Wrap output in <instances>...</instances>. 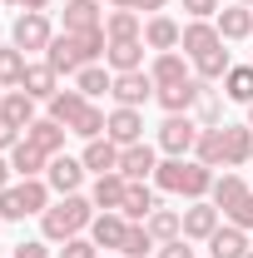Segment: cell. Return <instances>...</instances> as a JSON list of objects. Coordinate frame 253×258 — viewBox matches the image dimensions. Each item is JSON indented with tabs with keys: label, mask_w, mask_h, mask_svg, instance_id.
<instances>
[{
	"label": "cell",
	"mask_w": 253,
	"mask_h": 258,
	"mask_svg": "<svg viewBox=\"0 0 253 258\" xmlns=\"http://www.w3.org/2000/svg\"><path fill=\"white\" fill-rule=\"evenodd\" d=\"M104 129H109V114H104L95 99H90V104L80 109V119L70 124V134H80V139H104Z\"/></svg>",
	"instance_id": "obj_37"
},
{
	"label": "cell",
	"mask_w": 253,
	"mask_h": 258,
	"mask_svg": "<svg viewBox=\"0 0 253 258\" xmlns=\"http://www.w3.org/2000/svg\"><path fill=\"white\" fill-rule=\"evenodd\" d=\"M104 30V5L99 0H65V35Z\"/></svg>",
	"instance_id": "obj_12"
},
{
	"label": "cell",
	"mask_w": 253,
	"mask_h": 258,
	"mask_svg": "<svg viewBox=\"0 0 253 258\" xmlns=\"http://www.w3.org/2000/svg\"><path fill=\"white\" fill-rule=\"evenodd\" d=\"M223 219H228V224H233V228H243V233H248V228H253V194H248V199H243V204H233V209H228Z\"/></svg>",
	"instance_id": "obj_42"
},
{
	"label": "cell",
	"mask_w": 253,
	"mask_h": 258,
	"mask_svg": "<svg viewBox=\"0 0 253 258\" xmlns=\"http://www.w3.org/2000/svg\"><path fill=\"white\" fill-rule=\"evenodd\" d=\"M159 243H154V233L144 224H129V233H124V243H119V253L124 258H144V253H154Z\"/></svg>",
	"instance_id": "obj_38"
},
{
	"label": "cell",
	"mask_w": 253,
	"mask_h": 258,
	"mask_svg": "<svg viewBox=\"0 0 253 258\" xmlns=\"http://www.w3.org/2000/svg\"><path fill=\"white\" fill-rule=\"evenodd\" d=\"M248 129H253V104H248Z\"/></svg>",
	"instance_id": "obj_51"
},
{
	"label": "cell",
	"mask_w": 253,
	"mask_h": 258,
	"mask_svg": "<svg viewBox=\"0 0 253 258\" xmlns=\"http://www.w3.org/2000/svg\"><path fill=\"white\" fill-rule=\"evenodd\" d=\"M184 10H189V20H214L223 5L219 0H184Z\"/></svg>",
	"instance_id": "obj_43"
},
{
	"label": "cell",
	"mask_w": 253,
	"mask_h": 258,
	"mask_svg": "<svg viewBox=\"0 0 253 258\" xmlns=\"http://www.w3.org/2000/svg\"><path fill=\"white\" fill-rule=\"evenodd\" d=\"M134 10H139V15H164L169 0H134Z\"/></svg>",
	"instance_id": "obj_46"
},
{
	"label": "cell",
	"mask_w": 253,
	"mask_h": 258,
	"mask_svg": "<svg viewBox=\"0 0 253 258\" xmlns=\"http://www.w3.org/2000/svg\"><path fill=\"white\" fill-rule=\"evenodd\" d=\"M104 35L109 40H144V15L139 10H104Z\"/></svg>",
	"instance_id": "obj_29"
},
{
	"label": "cell",
	"mask_w": 253,
	"mask_h": 258,
	"mask_svg": "<svg viewBox=\"0 0 253 258\" xmlns=\"http://www.w3.org/2000/svg\"><path fill=\"white\" fill-rule=\"evenodd\" d=\"M214 25H219V35H223V45L228 40H253V5H223L219 15H214Z\"/></svg>",
	"instance_id": "obj_15"
},
{
	"label": "cell",
	"mask_w": 253,
	"mask_h": 258,
	"mask_svg": "<svg viewBox=\"0 0 253 258\" xmlns=\"http://www.w3.org/2000/svg\"><path fill=\"white\" fill-rule=\"evenodd\" d=\"M124 194H129V179L119 169L114 174H95V189H90L95 209H124Z\"/></svg>",
	"instance_id": "obj_26"
},
{
	"label": "cell",
	"mask_w": 253,
	"mask_h": 258,
	"mask_svg": "<svg viewBox=\"0 0 253 258\" xmlns=\"http://www.w3.org/2000/svg\"><path fill=\"white\" fill-rule=\"evenodd\" d=\"M20 139H25V134H20V129L10 124V119H0V154H10V149H15V144H20Z\"/></svg>",
	"instance_id": "obj_45"
},
{
	"label": "cell",
	"mask_w": 253,
	"mask_h": 258,
	"mask_svg": "<svg viewBox=\"0 0 253 258\" xmlns=\"http://www.w3.org/2000/svg\"><path fill=\"white\" fill-rule=\"evenodd\" d=\"M154 169H159V144H124L119 149V174H124L129 184H149L154 179Z\"/></svg>",
	"instance_id": "obj_7"
},
{
	"label": "cell",
	"mask_w": 253,
	"mask_h": 258,
	"mask_svg": "<svg viewBox=\"0 0 253 258\" xmlns=\"http://www.w3.org/2000/svg\"><path fill=\"white\" fill-rule=\"evenodd\" d=\"M248 64H253V55H248Z\"/></svg>",
	"instance_id": "obj_56"
},
{
	"label": "cell",
	"mask_w": 253,
	"mask_h": 258,
	"mask_svg": "<svg viewBox=\"0 0 253 258\" xmlns=\"http://www.w3.org/2000/svg\"><path fill=\"white\" fill-rule=\"evenodd\" d=\"M248 258H253V248H248Z\"/></svg>",
	"instance_id": "obj_57"
},
{
	"label": "cell",
	"mask_w": 253,
	"mask_h": 258,
	"mask_svg": "<svg viewBox=\"0 0 253 258\" xmlns=\"http://www.w3.org/2000/svg\"><path fill=\"white\" fill-rule=\"evenodd\" d=\"M20 90H25L30 99H50V95H60V75H55L45 60H30V64H25V80H20Z\"/></svg>",
	"instance_id": "obj_24"
},
{
	"label": "cell",
	"mask_w": 253,
	"mask_h": 258,
	"mask_svg": "<svg viewBox=\"0 0 253 258\" xmlns=\"http://www.w3.org/2000/svg\"><path fill=\"white\" fill-rule=\"evenodd\" d=\"M124 233H129V219L119 214V209H99L95 224H90V238L99 243V253H119Z\"/></svg>",
	"instance_id": "obj_10"
},
{
	"label": "cell",
	"mask_w": 253,
	"mask_h": 258,
	"mask_svg": "<svg viewBox=\"0 0 253 258\" xmlns=\"http://www.w3.org/2000/svg\"><path fill=\"white\" fill-rule=\"evenodd\" d=\"M10 258H55V248H50V238H20Z\"/></svg>",
	"instance_id": "obj_41"
},
{
	"label": "cell",
	"mask_w": 253,
	"mask_h": 258,
	"mask_svg": "<svg viewBox=\"0 0 253 258\" xmlns=\"http://www.w3.org/2000/svg\"><path fill=\"white\" fill-rule=\"evenodd\" d=\"M80 164H85L90 174H114V169H119V144H114L109 134H104V139H85Z\"/></svg>",
	"instance_id": "obj_20"
},
{
	"label": "cell",
	"mask_w": 253,
	"mask_h": 258,
	"mask_svg": "<svg viewBox=\"0 0 253 258\" xmlns=\"http://www.w3.org/2000/svg\"><path fill=\"white\" fill-rule=\"evenodd\" d=\"M35 104H40V99H30L25 90H5V99H0V119H10V124L25 134V129L40 119V114H35Z\"/></svg>",
	"instance_id": "obj_23"
},
{
	"label": "cell",
	"mask_w": 253,
	"mask_h": 258,
	"mask_svg": "<svg viewBox=\"0 0 253 258\" xmlns=\"http://www.w3.org/2000/svg\"><path fill=\"white\" fill-rule=\"evenodd\" d=\"M60 258H99V243L90 233H80V238H65L60 243Z\"/></svg>",
	"instance_id": "obj_40"
},
{
	"label": "cell",
	"mask_w": 253,
	"mask_h": 258,
	"mask_svg": "<svg viewBox=\"0 0 253 258\" xmlns=\"http://www.w3.org/2000/svg\"><path fill=\"white\" fill-rule=\"evenodd\" d=\"M10 174H15V169H10V159H5V154H0V189H10Z\"/></svg>",
	"instance_id": "obj_47"
},
{
	"label": "cell",
	"mask_w": 253,
	"mask_h": 258,
	"mask_svg": "<svg viewBox=\"0 0 253 258\" xmlns=\"http://www.w3.org/2000/svg\"><path fill=\"white\" fill-rule=\"evenodd\" d=\"M144 228L154 233V243H174V238H184V209H164L159 204L154 214L144 219Z\"/></svg>",
	"instance_id": "obj_27"
},
{
	"label": "cell",
	"mask_w": 253,
	"mask_h": 258,
	"mask_svg": "<svg viewBox=\"0 0 253 258\" xmlns=\"http://www.w3.org/2000/svg\"><path fill=\"white\" fill-rule=\"evenodd\" d=\"M95 214H99L95 199H85V194H65V199H55V204L40 214V238H50V243L80 238V233H90Z\"/></svg>",
	"instance_id": "obj_1"
},
{
	"label": "cell",
	"mask_w": 253,
	"mask_h": 258,
	"mask_svg": "<svg viewBox=\"0 0 253 258\" xmlns=\"http://www.w3.org/2000/svg\"><path fill=\"white\" fill-rule=\"evenodd\" d=\"M223 99L233 104H253V64H233L223 75Z\"/></svg>",
	"instance_id": "obj_34"
},
{
	"label": "cell",
	"mask_w": 253,
	"mask_h": 258,
	"mask_svg": "<svg viewBox=\"0 0 253 258\" xmlns=\"http://www.w3.org/2000/svg\"><path fill=\"white\" fill-rule=\"evenodd\" d=\"M85 174H90V169H85L80 159H70V154H55V159H50V169H45V184H50V189L65 199V194H80Z\"/></svg>",
	"instance_id": "obj_11"
},
{
	"label": "cell",
	"mask_w": 253,
	"mask_h": 258,
	"mask_svg": "<svg viewBox=\"0 0 253 258\" xmlns=\"http://www.w3.org/2000/svg\"><path fill=\"white\" fill-rule=\"evenodd\" d=\"M40 60L50 64L55 75H80V70L90 64V55H85V45H80V35H65V30H60L55 40H50V50H45Z\"/></svg>",
	"instance_id": "obj_6"
},
{
	"label": "cell",
	"mask_w": 253,
	"mask_h": 258,
	"mask_svg": "<svg viewBox=\"0 0 253 258\" xmlns=\"http://www.w3.org/2000/svg\"><path fill=\"white\" fill-rule=\"evenodd\" d=\"M144 40H109V50H104V64L114 70V75H129V70H144Z\"/></svg>",
	"instance_id": "obj_19"
},
{
	"label": "cell",
	"mask_w": 253,
	"mask_h": 258,
	"mask_svg": "<svg viewBox=\"0 0 253 258\" xmlns=\"http://www.w3.org/2000/svg\"><path fill=\"white\" fill-rule=\"evenodd\" d=\"M5 159H10V169H15L20 179H45V169H50V154H40L30 139H20V144L5 154Z\"/></svg>",
	"instance_id": "obj_25"
},
{
	"label": "cell",
	"mask_w": 253,
	"mask_h": 258,
	"mask_svg": "<svg viewBox=\"0 0 253 258\" xmlns=\"http://www.w3.org/2000/svg\"><path fill=\"white\" fill-rule=\"evenodd\" d=\"M199 119L194 114H164V124H159L154 134V144H159V154L164 159H189L194 154V144H199Z\"/></svg>",
	"instance_id": "obj_3"
},
{
	"label": "cell",
	"mask_w": 253,
	"mask_h": 258,
	"mask_svg": "<svg viewBox=\"0 0 253 258\" xmlns=\"http://www.w3.org/2000/svg\"><path fill=\"white\" fill-rule=\"evenodd\" d=\"M0 99H5V90H0Z\"/></svg>",
	"instance_id": "obj_55"
},
{
	"label": "cell",
	"mask_w": 253,
	"mask_h": 258,
	"mask_svg": "<svg viewBox=\"0 0 253 258\" xmlns=\"http://www.w3.org/2000/svg\"><path fill=\"white\" fill-rule=\"evenodd\" d=\"M248 184H243V174H233V169H223V174H214V189H209V204L219 209V214H228L233 204H243L248 199Z\"/></svg>",
	"instance_id": "obj_14"
},
{
	"label": "cell",
	"mask_w": 253,
	"mask_h": 258,
	"mask_svg": "<svg viewBox=\"0 0 253 258\" xmlns=\"http://www.w3.org/2000/svg\"><path fill=\"white\" fill-rule=\"evenodd\" d=\"M214 45H223V35H219L214 20H189L184 35H179V50H184L189 60H199V55H204V50H214Z\"/></svg>",
	"instance_id": "obj_18"
},
{
	"label": "cell",
	"mask_w": 253,
	"mask_h": 258,
	"mask_svg": "<svg viewBox=\"0 0 253 258\" xmlns=\"http://www.w3.org/2000/svg\"><path fill=\"white\" fill-rule=\"evenodd\" d=\"M0 228H5V219H0Z\"/></svg>",
	"instance_id": "obj_54"
},
{
	"label": "cell",
	"mask_w": 253,
	"mask_h": 258,
	"mask_svg": "<svg viewBox=\"0 0 253 258\" xmlns=\"http://www.w3.org/2000/svg\"><path fill=\"white\" fill-rule=\"evenodd\" d=\"M99 258H114V253H99Z\"/></svg>",
	"instance_id": "obj_53"
},
{
	"label": "cell",
	"mask_w": 253,
	"mask_h": 258,
	"mask_svg": "<svg viewBox=\"0 0 253 258\" xmlns=\"http://www.w3.org/2000/svg\"><path fill=\"white\" fill-rule=\"evenodd\" d=\"M154 95H159V85H154V75H149V70L114 75V90H109V99H114V104H124V109H144Z\"/></svg>",
	"instance_id": "obj_5"
},
{
	"label": "cell",
	"mask_w": 253,
	"mask_h": 258,
	"mask_svg": "<svg viewBox=\"0 0 253 258\" xmlns=\"http://www.w3.org/2000/svg\"><path fill=\"white\" fill-rule=\"evenodd\" d=\"M154 209H159V194L149 189V184H129V194H124V209H119L129 224H144V219H149Z\"/></svg>",
	"instance_id": "obj_32"
},
{
	"label": "cell",
	"mask_w": 253,
	"mask_h": 258,
	"mask_svg": "<svg viewBox=\"0 0 253 258\" xmlns=\"http://www.w3.org/2000/svg\"><path fill=\"white\" fill-rule=\"evenodd\" d=\"M154 189L164 194H179V199H209V189H214V169L209 164H199L189 154V159H159L154 169Z\"/></svg>",
	"instance_id": "obj_2"
},
{
	"label": "cell",
	"mask_w": 253,
	"mask_h": 258,
	"mask_svg": "<svg viewBox=\"0 0 253 258\" xmlns=\"http://www.w3.org/2000/svg\"><path fill=\"white\" fill-rule=\"evenodd\" d=\"M85 104H90V99L80 95L75 85H70V90H60V95H50V99H45V109H50V119H60L65 129H70L75 119H80V109H85Z\"/></svg>",
	"instance_id": "obj_33"
},
{
	"label": "cell",
	"mask_w": 253,
	"mask_h": 258,
	"mask_svg": "<svg viewBox=\"0 0 253 258\" xmlns=\"http://www.w3.org/2000/svg\"><path fill=\"white\" fill-rule=\"evenodd\" d=\"M109 10H134V0H109Z\"/></svg>",
	"instance_id": "obj_49"
},
{
	"label": "cell",
	"mask_w": 253,
	"mask_h": 258,
	"mask_svg": "<svg viewBox=\"0 0 253 258\" xmlns=\"http://www.w3.org/2000/svg\"><path fill=\"white\" fill-rule=\"evenodd\" d=\"M0 5H15V10H20V0H0Z\"/></svg>",
	"instance_id": "obj_50"
},
{
	"label": "cell",
	"mask_w": 253,
	"mask_h": 258,
	"mask_svg": "<svg viewBox=\"0 0 253 258\" xmlns=\"http://www.w3.org/2000/svg\"><path fill=\"white\" fill-rule=\"evenodd\" d=\"M194 159H199V164H209V169H228V164H223V124H219V129H199Z\"/></svg>",
	"instance_id": "obj_35"
},
{
	"label": "cell",
	"mask_w": 253,
	"mask_h": 258,
	"mask_svg": "<svg viewBox=\"0 0 253 258\" xmlns=\"http://www.w3.org/2000/svg\"><path fill=\"white\" fill-rule=\"evenodd\" d=\"M223 164L228 169L253 164V129L248 124H223Z\"/></svg>",
	"instance_id": "obj_22"
},
{
	"label": "cell",
	"mask_w": 253,
	"mask_h": 258,
	"mask_svg": "<svg viewBox=\"0 0 253 258\" xmlns=\"http://www.w3.org/2000/svg\"><path fill=\"white\" fill-rule=\"evenodd\" d=\"M20 10H50V0H20Z\"/></svg>",
	"instance_id": "obj_48"
},
{
	"label": "cell",
	"mask_w": 253,
	"mask_h": 258,
	"mask_svg": "<svg viewBox=\"0 0 253 258\" xmlns=\"http://www.w3.org/2000/svg\"><path fill=\"white\" fill-rule=\"evenodd\" d=\"M233 70V55L223 50V45H214V50H204L199 60H194V75L204 80V85H223V75Z\"/></svg>",
	"instance_id": "obj_30"
},
{
	"label": "cell",
	"mask_w": 253,
	"mask_h": 258,
	"mask_svg": "<svg viewBox=\"0 0 253 258\" xmlns=\"http://www.w3.org/2000/svg\"><path fill=\"white\" fill-rule=\"evenodd\" d=\"M25 50H15V45H0V90H20V80H25Z\"/></svg>",
	"instance_id": "obj_36"
},
{
	"label": "cell",
	"mask_w": 253,
	"mask_h": 258,
	"mask_svg": "<svg viewBox=\"0 0 253 258\" xmlns=\"http://www.w3.org/2000/svg\"><path fill=\"white\" fill-rule=\"evenodd\" d=\"M65 134H70V129H65L60 119H50V114H45V119H35V124L25 129V139H30L40 154H50V159H55V154H65Z\"/></svg>",
	"instance_id": "obj_21"
},
{
	"label": "cell",
	"mask_w": 253,
	"mask_h": 258,
	"mask_svg": "<svg viewBox=\"0 0 253 258\" xmlns=\"http://www.w3.org/2000/svg\"><path fill=\"white\" fill-rule=\"evenodd\" d=\"M209 258H248V233L233 224H219V233L209 238Z\"/></svg>",
	"instance_id": "obj_28"
},
{
	"label": "cell",
	"mask_w": 253,
	"mask_h": 258,
	"mask_svg": "<svg viewBox=\"0 0 253 258\" xmlns=\"http://www.w3.org/2000/svg\"><path fill=\"white\" fill-rule=\"evenodd\" d=\"M238 5H253V0H238Z\"/></svg>",
	"instance_id": "obj_52"
},
{
	"label": "cell",
	"mask_w": 253,
	"mask_h": 258,
	"mask_svg": "<svg viewBox=\"0 0 253 258\" xmlns=\"http://www.w3.org/2000/svg\"><path fill=\"white\" fill-rule=\"evenodd\" d=\"M50 40H55V30H50V15L45 10H20L10 20V45L25 50V55H45Z\"/></svg>",
	"instance_id": "obj_4"
},
{
	"label": "cell",
	"mask_w": 253,
	"mask_h": 258,
	"mask_svg": "<svg viewBox=\"0 0 253 258\" xmlns=\"http://www.w3.org/2000/svg\"><path fill=\"white\" fill-rule=\"evenodd\" d=\"M154 253H159V258H199V253H194V243H189V238H174V243H159Z\"/></svg>",
	"instance_id": "obj_44"
},
{
	"label": "cell",
	"mask_w": 253,
	"mask_h": 258,
	"mask_svg": "<svg viewBox=\"0 0 253 258\" xmlns=\"http://www.w3.org/2000/svg\"><path fill=\"white\" fill-rule=\"evenodd\" d=\"M219 224H223V214L209 199H194L189 209H184V238H189V243H209V238L219 233Z\"/></svg>",
	"instance_id": "obj_8"
},
{
	"label": "cell",
	"mask_w": 253,
	"mask_h": 258,
	"mask_svg": "<svg viewBox=\"0 0 253 258\" xmlns=\"http://www.w3.org/2000/svg\"><path fill=\"white\" fill-rule=\"evenodd\" d=\"M204 90H209V85L194 75V80H184V85H164L154 99H159V109H164V114H189V109H199Z\"/></svg>",
	"instance_id": "obj_9"
},
{
	"label": "cell",
	"mask_w": 253,
	"mask_h": 258,
	"mask_svg": "<svg viewBox=\"0 0 253 258\" xmlns=\"http://www.w3.org/2000/svg\"><path fill=\"white\" fill-rule=\"evenodd\" d=\"M75 90H80L85 99L109 95V90H114V70H109V64H85V70L75 75Z\"/></svg>",
	"instance_id": "obj_31"
},
{
	"label": "cell",
	"mask_w": 253,
	"mask_h": 258,
	"mask_svg": "<svg viewBox=\"0 0 253 258\" xmlns=\"http://www.w3.org/2000/svg\"><path fill=\"white\" fill-rule=\"evenodd\" d=\"M199 124H204V129H219L223 124V99L214 95V90H204V99H199Z\"/></svg>",
	"instance_id": "obj_39"
},
{
	"label": "cell",
	"mask_w": 253,
	"mask_h": 258,
	"mask_svg": "<svg viewBox=\"0 0 253 258\" xmlns=\"http://www.w3.org/2000/svg\"><path fill=\"white\" fill-rule=\"evenodd\" d=\"M179 35H184V25H179L174 15H149V20H144V45H149L154 55L179 50Z\"/></svg>",
	"instance_id": "obj_17"
},
{
	"label": "cell",
	"mask_w": 253,
	"mask_h": 258,
	"mask_svg": "<svg viewBox=\"0 0 253 258\" xmlns=\"http://www.w3.org/2000/svg\"><path fill=\"white\" fill-rule=\"evenodd\" d=\"M104 134H109L119 149H124V144H139V139H144V114H139V109H124V104H114Z\"/></svg>",
	"instance_id": "obj_16"
},
{
	"label": "cell",
	"mask_w": 253,
	"mask_h": 258,
	"mask_svg": "<svg viewBox=\"0 0 253 258\" xmlns=\"http://www.w3.org/2000/svg\"><path fill=\"white\" fill-rule=\"evenodd\" d=\"M149 75H154L159 90H164V85H184V80H194V60L184 55V50H164V55H154Z\"/></svg>",
	"instance_id": "obj_13"
}]
</instances>
